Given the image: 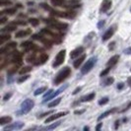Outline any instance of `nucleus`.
Masks as SVG:
<instances>
[{
	"instance_id": "obj_1",
	"label": "nucleus",
	"mask_w": 131,
	"mask_h": 131,
	"mask_svg": "<svg viewBox=\"0 0 131 131\" xmlns=\"http://www.w3.org/2000/svg\"><path fill=\"white\" fill-rule=\"evenodd\" d=\"M71 74V69L69 67H64L60 72L57 74V76L55 77V80H54V84L55 85H58L60 83H62L65 79H67Z\"/></svg>"
},
{
	"instance_id": "obj_2",
	"label": "nucleus",
	"mask_w": 131,
	"mask_h": 131,
	"mask_svg": "<svg viewBox=\"0 0 131 131\" xmlns=\"http://www.w3.org/2000/svg\"><path fill=\"white\" fill-rule=\"evenodd\" d=\"M34 105H35V103H34L33 100H30V99L25 100V101L22 103V105H21V111L19 112V113H21V114L28 113V112L33 108Z\"/></svg>"
},
{
	"instance_id": "obj_3",
	"label": "nucleus",
	"mask_w": 131,
	"mask_h": 131,
	"mask_svg": "<svg viewBox=\"0 0 131 131\" xmlns=\"http://www.w3.org/2000/svg\"><path fill=\"white\" fill-rule=\"evenodd\" d=\"M96 62H97V57H92V58H90L87 62H86V64L83 66V68H81V72L82 74H87V73H89L91 70H92V68L94 67V65L96 64Z\"/></svg>"
},
{
	"instance_id": "obj_4",
	"label": "nucleus",
	"mask_w": 131,
	"mask_h": 131,
	"mask_svg": "<svg viewBox=\"0 0 131 131\" xmlns=\"http://www.w3.org/2000/svg\"><path fill=\"white\" fill-rule=\"evenodd\" d=\"M65 54H66L65 49H62V50H60V51L57 53V55H56V57H55V61H54V63H53V67H57V66L61 65V64L63 63L64 58H65Z\"/></svg>"
},
{
	"instance_id": "obj_5",
	"label": "nucleus",
	"mask_w": 131,
	"mask_h": 131,
	"mask_svg": "<svg viewBox=\"0 0 131 131\" xmlns=\"http://www.w3.org/2000/svg\"><path fill=\"white\" fill-rule=\"evenodd\" d=\"M46 23H48L52 28H55L57 30H66L68 27V25L65 23H59V22H56L54 20H46Z\"/></svg>"
},
{
	"instance_id": "obj_6",
	"label": "nucleus",
	"mask_w": 131,
	"mask_h": 131,
	"mask_svg": "<svg viewBox=\"0 0 131 131\" xmlns=\"http://www.w3.org/2000/svg\"><path fill=\"white\" fill-rule=\"evenodd\" d=\"M16 46H17V42H14V41L10 42V43H7L6 46H2L0 48V53L4 54V53L9 52V51H13L14 49L16 48Z\"/></svg>"
},
{
	"instance_id": "obj_7",
	"label": "nucleus",
	"mask_w": 131,
	"mask_h": 131,
	"mask_svg": "<svg viewBox=\"0 0 131 131\" xmlns=\"http://www.w3.org/2000/svg\"><path fill=\"white\" fill-rule=\"evenodd\" d=\"M66 88H67V85H65L64 87H61V88H60V89H58V90H57L56 92H52L51 94H50V95H49V96H48V97L45 98V100H43V103H46L47 101H50L51 99L55 98V97H56L57 95H59V94L62 92V91H64Z\"/></svg>"
},
{
	"instance_id": "obj_8",
	"label": "nucleus",
	"mask_w": 131,
	"mask_h": 131,
	"mask_svg": "<svg viewBox=\"0 0 131 131\" xmlns=\"http://www.w3.org/2000/svg\"><path fill=\"white\" fill-rule=\"evenodd\" d=\"M114 32H115V27H112V28H110V29H108V30L105 33V35L103 36V40L105 41V40L110 39L112 36H113Z\"/></svg>"
},
{
	"instance_id": "obj_9",
	"label": "nucleus",
	"mask_w": 131,
	"mask_h": 131,
	"mask_svg": "<svg viewBox=\"0 0 131 131\" xmlns=\"http://www.w3.org/2000/svg\"><path fill=\"white\" fill-rule=\"evenodd\" d=\"M83 52H84V47H83V46H79V47H77L76 49H74L72 52L70 53V57L72 59L76 58V57H79V55L82 54Z\"/></svg>"
},
{
	"instance_id": "obj_10",
	"label": "nucleus",
	"mask_w": 131,
	"mask_h": 131,
	"mask_svg": "<svg viewBox=\"0 0 131 131\" xmlns=\"http://www.w3.org/2000/svg\"><path fill=\"white\" fill-rule=\"evenodd\" d=\"M23 126H24V123H23V122H16V123H14V124H11V125H9V126H7V127H5L4 130L5 131L18 130V129H21Z\"/></svg>"
},
{
	"instance_id": "obj_11",
	"label": "nucleus",
	"mask_w": 131,
	"mask_h": 131,
	"mask_svg": "<svg viewBox=\"0 0 131 131\" xmlns=\"http://www.w3.org/2000/svg\"><path fill=\"white\" fill-rule=\"evenodd\" d=\"M21 46L26 50V51H30L34 48H36V46L34 45L32 41H25V42H22Z\"/></svg>"
},
{
	"instance_id": "obj_12",
	"label": "nucleus",
	"mask_w": 131,
	"mask_h": 131,
	"mask_svg": "<svg viewBox=\"0 0 131 131\" xmlns=\"http://www.w3.org/2000/svg\"><path fill=\"white\" fill-rule=\"evenodd\" d=\"M112 6V1L111 0H104L101 6V11L102 12H106Z\"/></svg>"
},
{
	"instance_id": "obj_13",
	"label": "nucleus",
	"mask_w": 131,
	"mask_h": 131,
	"mask_svg": "<svg viewBox=\"0 0 131 131\" xmlns=\"http://www.w3.org/2000/svg\"><path fill=\"white\" fill-rule=\"evenodd\" d=\"M66 113H67V112H58V113H56V114H54V115H51V116H49L48 118H46V123H49V122H51L53 120H55V119H57V118L65 115Z\"/></svg>"
},
{
	"instance_id": "obj_14",
	"label": "nucleus",
	"mask_w": 131,
	"mask_h": 131,
	"mask_svg": "<svg viewBox=\"0 0 131 131\" xmlns=\"http://www.w3.org/2000/svg\"><path fill=\"white\" fill-rule=\"evenodd\" d=\"M118 60H119V55H114V56H112V58L110 59L108 61H107V63H106V66H110V67H112V66H114L116 63L118 62Z\"/></svg>"
},
{
	"instance_id": "obj_15",
	"label": "nucleus",
	"mask_w": 131,
	"mask_h": 131,
	"mask_svg": "<svg viewBox=\"0 0 131 131\" xmlns=\"http://www.w3.org/2000/svg\"><path fill=\"white\" fill-rule=\"evenodd\" d=\"M47 58H48V55H47V54L41 53V54L39 55V58L37 59L38 61H36V64H37V65H39V64H43L46 60H47Z\"/></svg>"
},
{
	"instance_id": "obj_16",
	"label": "nucleus",
	"mask_w": 131,
	"mask_h": 131,
	"mask_svg": "<svg viewBox=\"0 0 131 131\" xmlns=\"http://www.w3.org/2000/svg\"><path fill=\"white\" fill-rule=\"evenodd\" d=\"M85 58H86L85 54H83V55H81L80 57H78V58L74 61V64H73V65H74V67H75V68H79V67H80V65L83 63V61L85 60Z\"/></svg>"
},
{
	"instance_id": "obj_17",
	"label": "nucleus",
	"mask_w": 131,
	"mask_h": 131,
	"mask_svg": "<svg viewBox=\"0 0 131 131\" xmlns=\"http://www.w3.org/2000/svg\"><path fill=\"white\" fill-rule=\"evenodd\" d=\"M17 29V27L15 26V24H11V25H9V26L5 27V28H3L2 30H1V32L2 33H10V32H13Z\"/></svg>"
},
{
	"instance_id": "obj_18",
	"label": "nucleus",
	"mask_w": 131,
	"mask_h": 131,
	"mask_svg": "<svg viewBox=\"0 0 131 131\" xmlns=\"http://www.w3.org/2000/svg\"><path fill=\"white\" fill-rule=\"evenodd\" d=\"M95 96H96V94H95V93H91V94H89V95H87V96H84L83 98L81 99V102H83V103H86V102H91L92 100H94Z\"/></svg>"
},
{
	"instance_id": "obj_19",
	"label": "nucleus",
	"mask_w": 131,
	"mask_h": 131,
	"mask_svg": "<svg viewBox=\"0 0 131 131\" xmlns=\"http://www.w3.org/2000/svg\"><path fill=\"white\" fill-rule=\"evenodd\" d=\"M31 33V31H29V30H27V31H19V32H17L16 33V38H18V39H21V38H24V37H27L28 35H30Z\"/></svg>"
},
{
	"instance_id": "obj_20",
	"label": "nucleus",
	"mask_w": 131,
	"mask_h": 131,
	"mask_svg": "<svg viewBox=\"0 0 131 131\" xmlns=\"http://www.w3.org/2000/svg\"><path fill=\"white\" fill-rule=\"evenodd\" d=\"M12 121V117L11 116H2L0 118V125H5L8 124Z\"/></svg>"
},
{
	"instance_id": "obj_21",
	"label": "nucleus",
	"mask_w": 131,
	"mask_h": 131,
	"mask_svg": "<svg viewBox=\"0 0 131 131\" xmlns=\"http://www.w3.org/2000/svg\"><path fill=\"white\" fill-rule=\"evenodd\" d=\"M17 12V9L16 8H8L5 9L4 11H2L1 14H7V15H14V14Z\"/></svg>"
},
{
	"instance_id": "obj_22",
	"label": "nucleus",
	"mask_w": 131,
	"mask_h": 131,
	"mask_svg": "<svg viewBox=\"0 0 131 131\" xmlns=\"http://www.w3.org/2000/svg\"><path fill=\"white\" fill-rule=\"evenodd\" d=\"M10 35L9 34H5V35H1V37H0V43L1 45H4V42L5 41H8L9 39H10Z\"/></svg>"
},
{
	"instance_id": "obj_23",
	"label": "nucleus",
	"mask_w": 131,
	"mask_h": 131,
	"mask_svg": "<svg viewBox=\"0 0 131 131\" xmlns=\"http://www.w3.org/2000/svg\"><path fill=\"white\" fill-rule=\"evenodd\" d=\"M115 111H116V110H115V108H112V110H111V111H107V112H104V113H103V114H101V115H100V116H99V120H102V119H103V118H105V117H106V116H107V115H108V114H111V113H112V112H115Z\"/></svg>"
},
{
	"instance_id": "obj_24",
	"label": "nucleus",
	"mask_w": 131,
	"mask_h": 131,
	"mask_svg": "<svg viewBox=\"0 0 131 131\" xmlns=\"http://www.w3.org/2000/svg\"><path fill=\"white\" fill-rule=\"evenodd\" d=\"M30 71H32V66H25L23 67L21 70H20V74L21 75H24L26 73H29Z\"/></svg>"
},
{
	"instance_id": "obj_25",
	"label": "nucleus",
	"mask_w": 131,
	"mask_h": 131,
	"mask_svg": "<svg viewBox=\"0 0 131 131\" xmlns=\"http://www.w3.org/2000/svg\"><path fill=\"white\" fill-rule=\"evenodd\" d=\"M60 102H61V99L60 98L56 99V100L52 101L51 103H49V104H48V106H49V107H54V106H56L57 105H59V104H60Z\"/></svg>"
},
{
	"instance_id": "obj_26",
	"label": "nucleus",
	"mask_w": 131,
	"mask_h": 131,
	"mask_svg": "<svg viewBox=\"0 0 131 131\" xmlns=\"http://www.w3.org/2000/svg\"><path fill=\"white\" fill-rule=\"evenodd\" d=\"M29 23L33 27H37L39 24V21L38 19H36V18H31V19L29 20Z\"/></svg>"
},
{
	"instance_id": "obj_27",
	"label": "nucleus",
	"mask_w": 131,
	"mask_h": 131,
	"mask_svg": "<svg viewBox=\"0 0 131 131\" xmlns=\"http://www.w3.org/2000/svg\"><path fill=\"white\" fill-rule=\"evenodd\" d=\"M51 3L55 6H63L64 0H51Z\"/></svg>"
},
{
	"instance_id": "obj_28",
	"label": "nucleus",
	"mask_w": 131,
	"mask_h": 131,
	"mask_svg": "<svg viewBox=\"0 0 131 131\" xmlns=\"http://www.w3.org/2000/svg\"><path fill=\"white\" fill-rule=\"evenodd\" d=\"M18 68H19V65L18 64H16L15 66H13L11 69H9L8 70V74H14V73H16L18 71Z\"/></svg>"
},
{
	"instance_id": "obj_29",
	"label": "nucleus",
	"mask_w": 131,
	"mask_h": 131,
	"mask_svg": "<svg viewBox=\"0 0 131 131\" xmlns=\"http://www.w3.org/2000/svg\"><path fill=\"white\" fill-rule=\"evenodd\" d=\"M107 103H108V98H107V97L102 98L99 101V105H105V104H107Z\"/></svg>"
},
{
	"instance_id": "obj_30",
	"label": "nucleus",
	"mask_w": 131,
	"mask_h": 131,
	"mask_svg": "<svg viewBox=\"0 0 131 131\" xmlns=\"http://www.w3.org/2000/svg\"><path fill=\"white\" fill-rule=\"evenodd\" d=\"M45 91H46V87H41V88H39V89H38V90H36L35 95H36V96H39V95H40V94H42Z\"/></svg>"
},
{
	"instance_id": "obj_31",
	"label": "nucleus",
	"mask_w": 131,
	"mask_h": 131,
	"mask_svg": "<svg viewBox=\"0 0 131 131\" xmlns=\"http://www.w3.org/2000/svg\"><path fill=\"white\" fill-rule=\"evenodd\" d=\"M113 81H114V79L112 78V77H108V78L106 79L105 81V86H108V85H112V83H113Z\"/></svg>"
},
{
	"instance_id": "obj_32",
	"label": "nucleus",
	"mask_w": 131,
	"mask_h": 131,
	"mask_svg": "<svg viewBox=\"0 0 131 131\" xmlns=\"http://www.w3.org/2000/svg\"><path fill=\"white\" fill-rule=\"evenodd\" d=\"M35 60H36V56H35V54H33V55H30V56L27 58V61H28L29 63H32V62H33V63H35V62H36Z\"/></svg>"
},
{
	"instance_id": "obj_33",
	"label": "nucleus",
	"mask_w": 131,
	"mask_h": 131,
	"mask_svg": "<svg viewBox=\"0 0 131 131\" xmlns=\"http://www.w3.org/2000/svg\"><path fill=\"white\" fill-rule=\"evenodd\" d=\"M111 69H112V67H110V66H107V68H106L105 70H104L103 72L101 73V76H102V77H103V76H105V75H106L107 73L110 72V70H111Z\"/></svg>"
},
{
	"instance_id": "obj_34",
	"label": "nucleus",
	"mask_w": 131,
	"mask_h": 131,
	"mask_svg": "<svg viewBox=\"0 0 131 131\" xmlns=\"http://www.w3.org/2000/svg\"><path fill=\"white\" fill-rule=\"evenodd\" d=\"M10 4H11V2L8 1V0H6V1L1 0V1H0V6H6V5H10Z\"/></svg>"
},
{
	"instance_id": "obj_35",
	"label": "nucleus",
	"mask_w": 131,
	"mask_h": 131,
	"mask_svg": "<svg viewBox=\"0 0 131 131\" xmlns=\"http://www.w3.org/2000/svg\"><path fill=\"white\" fill-rule=\"evenodd\" d=\"M29 77H30L29 75H26V76H22V77H21V78H20L19 80H18V83H22V82L26 81L27 79H29Z\"/></svg>"
},
{
	"instance_id": "obj_36",
	"label": "nucleus",
	"mask_w": 131,
	"mask_h": 131,
	"mask_svg": "<svg viewBox=\"0 0 131 131\" xmlns=\"http://www.w3.org/2000/svg\"><path fill=\"white\" fill-rule=\"evenodd\" d=\"M60 123H61V122H56V123H54V124L50 125V126H47V127H46V129H48V130H49V129H53V128L57 127V126H58Z\"/></svg>"
},
{
	"instance_id": "obj_37",
	"label": "nucleus",
	"mask_w": 131,
	"mask_h": 131,
	"mask_svg": "<svg viewBox=\"0 0 131 131\" xmlns=\"http://www.w3.org/2000/svg\"><path fill=\"white\" fill-rule=\"evenodd\" d=\"M51 113H53V111H50V112H46V113H43V114H41L40 116H39V117H43V116H46V115H48V114H51Z\"/></svg>"
},
{
	"instance_id": "obj_38",
	"label": "nucleus",
	"mask_w": 131,
	"mask_h": 131,
	"mask_svg": "<svg viewBox=\"0 0 131 131\" xmlns=\"http://www.w3.org/2000/svg\"><path fill=\"white\" fill-rule=\"evenodd\" d=\"M6 21H7V18H6V17H2V18L0 19V24L2 25V24H4V23H5Z\"/></svg>"
},
{
	"instance_id": "obj_39",
	"label": "nucleus",
	"mask_w": 131,
	"mask_h": 131,
	"mask_svg": "<svg viewBox=\"0 0 131 131\" xmlns=\"http://www.w3.org/2000/svg\"><path fill=\"white\" fill-rule=\"evenodd\" d=\"M124 52L126 54H131V47H128V48H126L124 50Z\"/></svg>"
},
{
	"instance_id": "obj_40",
	"label": "nucleus",
	"mask_w": 131,
	"mask_h": 131,
	"mask_svg": "<svg viewBox=\"0 0 131 131\" xmlns=\"http://www.w3.org/2000/svg\"><path fill=\"white\" fill-rule=\"evenodd\" d=\"M79 91H81V87H79V88H77V89H76V90H75V91L73 92V95H76V94H77V93H78Z\"/></svg>"
},
{
	"instance_id": "obj_41",
	"label": "nucleus",
	"mask_w": 131,
	"mask_h": 131,
	"mask_svg": "<svg viewBox=\"0 0 131 131\" xmlns=\"http://www.w3.org/2000/svg\"><path fill=\"white\" fill-rule=\"evenodd\" d=\"M10 97H11V94H7L6 96L4 97V101H7V100L10 98Z\"/></svg>"
},
{
	"instance_id": "obj_42",
	"label": "nucleus",
	"mask_w": 131,
	"mask_h": 131,
	"mask_svg": "<svg viewBox=\"0 0 131 131\" xmlns=\"http://www.w3.org/2000/svg\"><path fill=\"white\" fill-rule=\"evenodd\" d=\"M127 84L129 85V87H131V77L130 78H128V80H127Z\"/></svg>"
},
{
	"instance_id": "obj_43",
	"label": "nucleus",
	"mask_w": 131,
	"mask_h": 131,
	"mask_svg": "<svg viewBox=\"0 0 131 131\" xmlns=\"http://www.w3.org/2000/svg\"><path fill=\"white\" fill-rule=\"evenodd\" d=\"M102 124H103V123H100V124L97 126V128H96V129H97V130H100V129H101V127H102Z\"/></svg>"
},
{
	"instance_id": "obj_44",
	"label": "nucleus",
	"mask_w": 131,
	"mask_h": 131,
	"mask_svg": "<svg viewBox=\"0 0 131 131\" xmlns=\"http://www.w3.org/2000/svg\"><path fill=\"white\" fill-rule=\"evenodd\" d=\"M130 107H131V102L129 103V104H128V105H127V107H126V110H128V108H130Z\"/></svg>"
},
{
	"instance_id": "obj_45",
	"label": "nucleus",
	"mask_w": 131,
	"mask_h": 131,
	"mask_svg": "<svg viewBox=\"0 0 131 131\" xmlns=\"http://www.w3.org/2000/svg\"><path fill=\"white\" fill-rule=\"evenodd\" d=\"M122 87H123V85H122V84H120L119 86H117V88H119V89H121Z\"/></svg>"
},
{
	"instance_id": "obj_46",
	"label": "nucleus",
	"mask_w": 131,
	"mask_h": 131,
	"mask_svg": "<svg viewBox=\"0 0 131 131\" xmlns=\"http://www.w3.org/2000/svg\"><path fill=\"white\" fill-rule=\"evenodd\" d=\"M130 11H131V9H130Z\"/></svg>"
}]
</instances>
